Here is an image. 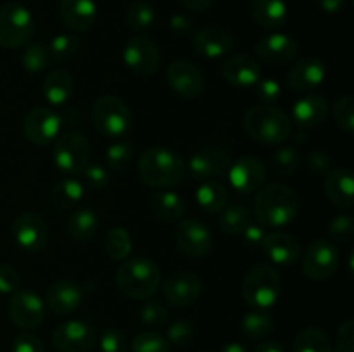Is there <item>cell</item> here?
I'll use <instances>...</instances> for the list:
<instances>
[{
	"label": "cell",
	"instance_id": "cell-1",
	"mask_svg": "<svg viewBox=\"0 0 354 352\" xmlns=\"http://www.w3.org/2000/svg\"><path fill=\"white\" fill-rule=\"evenodd\" d=\"M299 213V197L286 183L261 186L254 199V217L263 228H280L292 223Z\"/></svg>",
	"mask_w": 354,
	"mask_h": 352
},
{
	"label": "cell",
	"instance_id": "cell-2",
	"mask_svg": "<svg viewBox=\"0 0 354 352\" xmlns=\"http://www.w3.org/2000/svg\"><path fill=\"white\" fill-rule=\"evenodd\" d=\"M137 171L142 183L152 188H171L185 176V162L168 147H151L140 154Z\"/></svg>",
	"mask_w": 354,
	"mask_h": 352
},
{
	"label": "cell",
	"instance_id": "cell-3",
	"mask_svg": "<svg viewBox=\"0 0 354 352\" xmlns=\"http://www.w3.org/2000/svg\"><path fill=\"white\" fill-rule=\"evenodd\" d=\"M244 130L259 144L280 145L292 135V121L279 107L261 104L245 113Z\"/></svg>",
	"mask_w": 354,
	"mask_h": 352
},
{
	"label": "cell",
	"instance_id": "cell-4",
	"mask_svg": "<svg viewBox=\"0 0 354 352\" xmlns=\"http://www.w3.org/2000/svg\"><path fill=\"white\" fill-rule=\"evenodd\" d=\"M161 271L147 257H131L121 261L116 271V286L130 299L147 300L158 292Z\"/></svg>",
	"mask_w": 354,
	"mask_h": 352
},
{
	"label": "cell",
	"instance_id": "cell-5",
	"mask_svg": "<svg viewBox=\"0 0 354 352\" xmlns=\"http://www.w3.org/2000/svg\"><path fill=\"white\" fill-rule=\"evenodd\" d=\"M282 293V278L270 264H258L249 269L242 282V297L252 309L266 311L275 306Z\"/></svg>",
	"mask_w": 354,
	"mask_h": 352
},
{
	"label": "cell",
	"instance_id": "cell-6",
	"mask_svg": "<svg viewBox=\"0 0 354 352\" xmlns=\"http://www.w3.org/2000/svg\"><path fill=\"white\" fill-rule=\"evenodd\" d=\"M92 119L97 131L107 138L127 137L133 128V114L130 107L114 95H104L95 100Z\"/></svg>",
	"mask_w": 354,
	"mask_h": 352
},
{
	"label": "cell",
	"instance_id": "cell-7",
	"mask_svg": "<svg viewBox=\"0 0 354 352\" xmlns=\"http://www.w3.org/2000/svg\"><path fill=\"white\" fill-rule=\"evenodd\" d=\"M35 33V21L30 10L16 2L0 6V45L19 48L30 43Z\"/></svg>",
	"mask_w": 354,
	"mask_h": 352
},
{
	"label": "cell",
	"instance_id": "cell-8",
	"mask_svg": "<svg viewBox=\"0 0 354 352\" xmlns=\"http://www.w3.org/2000/svg\"><path fill=\"white\" fill-rule=\"evenodd\" d=\"M54 162L62 173L76 176L90 162V144L85 135L78 131H66L55 138L54 144Z\"/></svg>",
	"mask_w": 354,
	"mask_h": 352
},
{
	"label": "cell",
	"instance_id": "cell-9",
	"mask_svg": "<svg viewBox=\"0 0 354 352\" xmlns=\"http://www.w3.org/2000/svg\"><path fill=\"white\" fill-rule=\"evenodd\" d=\"M339 251L332 242L318 238L308 245L303 254L301 268L310 280L330 278L339 266Z\"/></svg>",
	"mask_w": 354,
	"mask_h": 352
},
{
	"label": "cell",
	"instance_id": "cell-10",
	"mask_svg": "<svg viewBox=\"0 0 354 352\" xmlns=\"http://www.w3.org/2000/svg\"><path fill=\"white\" fill-rule=\"evenodd\" d=\"M175 242L180 251L192 259L204 257L213 248V235L209 228L197 217L180 221L175 230Z\"/></svg>",
	"mask_w": 354,
	"mask_h": 352
},
{
	"label": "cell",
	"instance_id": "cell-11",
	"mask_svg": "<svg viewBox=\"0 0 354 352\" xmlns=\"http://www.w3.org/2000/svg\"><path fill=\"white\" fill-rule=\"evenodd\" d=\"M9 320L21 330H33L44 321L45 302L31 290H16L7 304Z\"/></svg>",
	"mask_w": 354,
	"mask_h": 352
},
{
	"label": "cell",
	"instance_id": "cell-12",
	"mask_svg": "<svg viewBox=\"0 0 354 352\" xmlns=\"http://www.w3.org/2000/svg\"><path fill=\"white\" fill-rule=\"evenodd\" d=\"M166 81L178 97L187 100L199 99L204 92V76L194 62L176 59L166 69Z\"/></svg>",
	"mask_w": 354,
	"mask_h": 352
},
{
	"label": "cell",
	"instance_id": "cell-13",
	"mask_svg": "<svg viewBox=\"0 0 354 352\" xmlns=\"http://www.w3.org/2000/svg\"><path fill=\"white\" fill-rule=\"evenodd\" d=\"M123 61L133 72L140 76L154 75L161 62L159 48L151 38L144 35L131 37L123 48Z\"/></svg>",
	"mask_w": 354,
	"mask_h": 352
},
{
	"label": "cell",
	"instance_id": "cell-14",
	"mask_svg": "<svg viewBox=\"0 0 354 352\" xmlns=\"http://www.w3.org/2000/svg\"><path fill=\"white\" fill-rule=\"evenodd\" d=\"M62 123L59 114L48 107H35L23 121V135L35 145H47L59 137Z\"/></svg>",
	"mask_w": 354,
	"mask_h": 352
},
{
	"label": "cell",
	"instance_id": "cell-15",
	"mask_svg": "<svg viewBox=\"0 0 354 352\" xmlns=\"http://www.w3.org/2000/svg\"><path fill=\"white\" fill-rule=\"evenodd\" d=\"M52 342L59 352H90L95 345V330L85 321H66L55 328Z\"/></svg>",
	"mask_w": 354,
	"mask_h": 352
},
{
	"label": "cell",
	"instance_id": "cell-16",
	"mask_svg": "<svg viewBox=\"0 0 354 352\" xmlns=\"http://www.w3.org/2000/svg\"><path fill=\"white\" fill-rule=\"evenodd\" d=\"M230 154L221 147H206L197 150L189 159V175L197 182L218 179L230 168Z\"/></svg>",
	"mask_w": 354,
	"mask_h": 352
},
{
	"label": "cell",
	"instance_id": "cell-17",
	"mask_svg": "<svg viewBox=\"0 0 354 352\" xmlns=\"http://www.w3.org/2000/svg\"><path fill=\"white\" fill-rule=\"evenodd\" d=\"M12 237L21 248L28 252L44 251L48 242V228L44 217L35 213L19 214L12 221Z\"/></svg>",
	"mask_w": 354,
	"mask_h": 352
},
{
	"label": "cell",
	"instance_id": "cell-18",
	"mask_svg": "<svg viewBox=\"0 0 354 352\" xmlns=\"http://www.w3.org/2000/svg\"><path fill=\"white\" fill-rule=\"evenodd\" d=\"M228 179L237 192H258L261 186H265L266 168L261 159L245 155V157L232 162L230 168H228Z\"/></svg>",
	"mask_w": 354,
	"mask_h": 352
},
{
	"label": "cell",
	"instance_id": "cell-19",
	"mask_svg": "<svg viewBox=\"0 0 354 352\" xmlns=\"http://www.w3.org/2000/svg\"><path fill=\"white\" fill-rule=\"evenodd\" d=\"M203 290L199 276L190 271H176L166 278L162 295L171 306L185 307L196 302Z\"/></svg>",
	"mask_w": 354,
	"mask_h": 352
},
{
	"label": "cell",
	"instance_id": "cell-20",
	"mask_svg": "<svg viewBox=\"0 0 354 352\" xmlns=\"http://www.w3.org/2000/svg\"><path fill=\"white\" fill-rule=\"evenodd\" d=\"M327 68L318 57H303L289 69L287 85L296 93H311L324 83Z\"/></svg>",
	"mask_w": 354,
	"mask_h": 352
},
{
	"label": "cell",
	"instance_id": "cell-21",
	"mask_svg": "<svg viewBox=\"0 0 354 352\" xmlns=\"http://www.w3.org/2000/svg\"><path fill=\"white\" fill-rule=\"evenodd\" d=\"M299 45L292 37L286 33L265 35L256 43V54L265 64L282 66L296 59Z\"/></svg>",
	"mask_w": 354,
	"mask_h": 352
},
{
	"label": "cell",
	"instance_id": "cell-22",
	"mask_svg": "<svg viewBox=\"0 0 354 352\" xmlns=\"http://www.w3.org/2000/svg\"><path fill=\"white\" fill-rule=\"evenodd\" d=\"M83 300L82 286L71 280L54 282L45 292V304L57 316H68L75 313Z\"/></svg>",
	"mask_w": 354,
	"mask_h": 352
},
{
	"label": "cell",
	"instance_id": "cell-23",
	"mask_svg": "<svg viewBox=\"0 0 354 352\" xmlns=\"http://www.w3.org/2000/svg\"><path fill=\"white\" fill-rule=\"evenodd\" d=\"M192 48L196 54L207 59H218L230 54L234 48V37L225 28L207 26L192 37Z\"/></svg>",
	"mask_w": 354,
	"mask_h": 352
},
{
	"label": "cell",
	"instance_id": "cell-24",
	"mask_svg": "<svg viewBox=\"0 0 354 352\" xmlns=\"http://www.w3.org/2000/svg\"><path fill=\"white\" fill-rule=\"evenodd\" d=\"M261 247L266 257L280 266H290L299 261L301 257V242L294 235L286 233V231L266 233Z\"/></svg>",
	"mask_w": 354,
	"mask_h": 352
},
{
	"label": "cell",
	"instance_id": "cell-25",
	"mask_svg": "<svg viewBox=\"0 0 354 352\" xmlns=\"http://www.w3.org/2000/svg\"><path fill=\"white\" fill-rule=\"evenodd\" d=\"M328 102L318 93H304L294 102L292 117L303 130L318 128L325 123L328 116Z\"/></svg>",
	"mask_w": 354,
	"mask_h": 352
},
{
	"label": "cell",
	"instance_id": "cell-26",
	"mask_svg": "<svg viewBox=\"0 0 354 352\" xmlns=\"http://www.w3.org/2000/svg\"><path fill=\"white\" fill-rule=\"evenodd\" d=\"M327 199L339 209L349 211L354 206V178L349 169L339 168L327 173L324 179Z\"/></svg>",
	"mask_w": 354,
	"mask_h": 352
},
{
	"label": "cell",
	"instance_id": "cell-27",
	"mask_svg": "<svg viewBox=\"0 0 354 352\" xmlns=\"http://www.w3.org/2000/svg\"><path fill=\"white\" fill-rule=\"evenodd\" d=\"M221 75L227 79L230 85L239 86V88H245V86H252L259 81L261 78V69H259L258 62L252 57L245 54H235L230 55L227 61L221 66Z\"/></svg>",
	"mask_w": 354,
	"mask_h": 352
},
{
	"label": "cell",
	"instance_id": "cell-28",
	"mask_svg": "<svg viewBox=\"0 0 354 352\" xmlns=\"http://www.w3.org/2000/svg\"><path fill=\"white\" fill-rule=\"evenodd\" d=\"M59 14L69 30L86 31L95 24L97 6L93 0H59Z\"/></svg>",
	"mask_w": 354,
	"mask_h": 352
},
{
	"label": "cell",
	"instance_id": "cell-29",
	"mask_svg": "<svg viewBox=\"0 0 354 352\" xmlns=\"http://www.w3.org/2000/svg\"><path fill=\"white\" fill-rule=\"evenodd\" d=\"M73 83L71 75H69L66 69H52L44 79V85H41V92H44L45 100H47L50 106L61 107L71 99L73 95Z\"/></svg>",
	"mask_w": 354,
	"mask_h": 352
},
{
	"label": "cell",
	"instance_id": "cell-30",
	"mask_svg": "<svg viewBox=\"0 0 354 352\" xmlns=\"http://www.w3.org/2000/svg\"><path fill=\"white\" fill-rule=\"evenodd\" d=\"M251 14L256 23L266 30H277L287 23V6L283 0H252Z\"/></svg>",
	"mask_w": 354,
	"mask_h": 352
},
{
	"label": "cell",
	"instance_id": "cell-31",
	"mask_svg": "<svg viewBox=\"0 0 354 352\" xmlns=\"http://www.w3.org/2000/svg\"><path fill=\"white\" fill-rule=\"evenodd\" d=\"M152 213L166 223H175L183 217L185 213V202L182 197L176 192H169V190H161L156 192L151 199Z\"/></svg>",
	"mask_w": 354,
	"mask_h": 352
},
{
	"label": "cell",
	"instance_id": "cell-32",
	"mask_svg": "<svg viewBox=\"0 0 354 352\" xmlns=\"http://www.w3.org/2000/svg\"><path fill=\"white\" fill-rule=\"evenodd\" d=\"M66 228L76 242H88L99 231V216H97L95 211L82 207L68 217Z\"/></svg>",
	"mask_w": 354,
	"mask_h": 352
},
{
	"label": "cell",
	"instance_id": "cell-33",
	"mask_svg": "<svg viewBox=\"0 0 354 352\" xmlns=\"http://www.w3.org/2000/svg\"><path fill=\"white\" fill-rule=\"evenodd\" d=\"M85 195V186L76 178H64L50 190V202L55 209L68 211L78 206Z\"/></svg>",
	"mask_w": 354,
	"mask_h": 352
},
{
	"label": "cell",
	"instance_id": "cell-34",
	"mask_svg": "<svg viewBox=\"0 0 354 352\" xmlns=\"http://www.w3.org/2000/svg\"><path fill=\"white\" fill-rule=\"evenodd\" d=\"M197 204L203 207L206 213H221L227 207L228 202V190L223 183L218 179H207L203 182V185L196 192Z\"/></svg>",
	"mask_w": 354,
	"mask_h": 352
},
{
	"label": "cell",
	"instance_id": "cell-35",
	"mask_svg": "<svg viewBox=\"0 0 354 352\" xmlns=\"http://www.w3.org/2000/svg\"><path fill=\"white\" fill-rule=\"evenodd\" d=\"M242 331L249 340H263L275 330V320L266 311H249L242 317Z\"/></svg>",
	"mask_w": 354,
	"mask_h": 352
},
{
	"label": "cell",
	"instance_id": "cell-36",
	"mask_svg": "<svg viewBox=\"0 0 354 352\" xmlns=\"http://www.w3.org/2000/svg\"><path fill=\"white\" fill-rule=\"evenodd\" d=\"M294 352H334L330 338L322 328H304L294 340Z\"/></svg>",
	"mask_w": 354,
	"mask_h": 352
},
{
	"label": "cell",
	"instance_id": "cell-37",
	"mask_svg": "<svg viewBox=\"0 0 354 352\" xmlns=\"http://www.w3.org/2000/svg\"><path fill=\"white\" fill-rule=\"evenodd\" d=\"M252 223V213L244 206H227L220 214V228L228 235H242Z\"/></svg>",
	"mask_w": 354,
	"mask_h": 352
},
{
	"label": "cell",
	"instance_id": "cell-38",
	"mask_svg": "<svg viewBox=\"0 0 354 352\" xmlns=\"http://www.w3.org/2000/svg\"><path fill=\"white\" fill-rule=\"evenodd\" d=\"M104 251L113 261H124L131 252V238L124 228H111L104 238Z\"/></svg>",
	"mask_w": 354,
	"mask_h": 352
},
{
	"label": "cell",
	"instance_id": "cell-39",
	"mask_svg": "<svg viewBox=\"0 0 354 352\" xmlns=\"http://www.w3.org/2000/svg\"><path fill=\"white\" fill-rule=\"evenodd\" d=\"M299 166L301 155L292 145H282L272 154V169L280 178H290Z\"/></svg>",
	"mask_w": 354,
	"mask_h": 352
},
{
	"label": "cell",
	"instance_id": "cell-40",
	"mask_svg": "<svg viewBox=\"0 0 354 352\" xmlns=\"http://www.w3.org/2000/svg\"><path fill=\"white\" fill-rule=\"evenodd\" d=\"M52 55L48 50V45L45 43H31L21 54V64L26 71L40 72L50 66Z\"/></svg>",
	"mask_w": 354,
	"mask_h": 352
},
{
	"label": "cell",
	"instance_id": "cell-41",
	"mask_svg": "<svg viewBox=\"0 0 354 352\" xmlns=\"http://www.w3.org/2000/svg\"><path fill=\"white\" fill-rule=\"evenodd\" d=\"M127 23L130 30L137 31V33H144L154 23V9L151 3L144 2V0H137L128 7L127 12Z\"/></svg>",
	"mask_w": 354,
	"mask_h": 352
},
{
	"label": "cell",
	"instance_id": "cell-42",
	"mask_svg": "<svg viewBox=\"0 0 354 352\" xmlns=\"http://www.w3.org/2000/svg\"><path fill=\"white\" fill-rule=\"evenodd\" d=\"M332 116H334L335 124L344 131L346 135H353L354 131V99L351 93H346L337 102L334 104L332 109Z\"/></svg>",
	"mask_w": 354,
	"mask_h": 352
},
{
	"label": "cell",
	"instance_id": "cell-43",
	"mask_svg": "<svg viewBox=\"0 0 354 352\" xmlns=\"http://www.w3.org/2000/svg\"><path fill=\"white\" fill-rule=\"evenodd\" d=\"M80 43L73 35H55L54 38L48 43V50H50L52 61L55 62H66L69 59H73L78 52Z\"/></svg>",
	"mask_w": 354,
	"mask_h": 352
},
{
	"label": "cell",
	"instance_id": "cell-44",
	"mask_svg": "<svg viewBox=\"0 0 354 352\" xmlns=\"http://www.w3.org/2000/svg\"><path fill=\"white\" fill-rule=\"evenodd\" d=\"M133 145L128 141H116L106 150L107 166L114 171H123V169L130 168V164L133 162Z\"/></svg>",
	"mask_w": 354,
	"mask_h": 352
},
{
	"label": "cell",
	"instance_id": "cell-45",
	"mask_svg": "<svg viewBox=\"0 0 354 352\" xmlns=\"http://www.w3.org/2000/svg\"><path fill=\"white\" fill-rule=\"evenodd\" d=\"M133 352H169L171 345L158 331H140L131 344Z\"/></svg>",
	"mask_w": 354,
	"mask_h": 352
},
{
	"label": "cell",
	"instance_id": "cell-46",
	"mask_svg": "<svg viewBox=\"0 0 354 352\" xmlns=\"http://www.w3.org/2000/svg\"><path fill=\"white\" fill-rule=\"evenodd\" d=\"M168 309L162 306L158 300H149L142 306L140 309V321L144 326L158 330V328H165L168 324Z\"/></svg>",
	"mask_w": 354,
	"mask_h": 352
},
{
	"label": "cell",
	"instance_id": "cell-47",
	"mask_svg": "<svg viewBox=\"0 0 354 352\" xmlns=\"http://www.w3.org/2000/svg\"><path fill=\"white\" fill-rule=\"evenodd\" d=\"M328 237L335 242H349L354 237V217L351 214H335L328 223Z\"/></svg>",
	"mask_w": 354,
	"mask_h": 352
},
{
	"label": "cell",
	"instance_id": "cell-48",
	"mask_svg": "<svg viewBox=\"0 0 354 352\" xmlns=\"http://www.w3.org/2000/svg\"><path fill=\"white\" fill-rule=\"evenodd\" d=\"M194 333H196V330H194L190 321L178 320L168 326L166 340L169 342V345H175V347H185V345L192 342Z\"/></svg>",
	"mask_w": 354,
	"mask_h": 352
},
{
	"label": "cell",
	"instance_id": "cell-49",
	"mask_svg": "<svg viewBox=\"0 0 354 352\" xmlns=\"http://www.w3.org/2000/svg\"><path fill=\"white\" fill-rule=\"evenodd\" d=\"M102 352H128V340L118 328H106L99 338Z\"/></svg>",
	"mask_w": 354,
	"mask_h": 352
},
{
	"label": "cell",
	"instance_id": "cell-50",
	"mask_svg": "<svg viewBox=\"0 0 354 352\" xmlns=\"http://www.w3.org/2000/svg\"><path fill=\"white\" fill-rule=\"evenodd\" d=\"M256 97L261 100L263 104H275L277 100L282 97V86L280 83L277 81L275 78H265V79H259L256 83Z\"/></svg>",
	"mask_w": 354,
	"mask_h": 352
},
{
	"label": "cell",
	"instance_id": "cell-51",
	"mask_svg": "<svg viewBox=\"0 0 354 352\" xmlns=\"http://www.w3.org/2000/svg\"><path fill=\"white\" fill-rule=\"evenodd\" d=\"M83 179H85V185L88 188L102 190L109 183V175H107L106 168H102V166L88 164L83 169Z\"/></svg>",
	"mask_w": 354,
	"mask_h": 352
},
{
	"label": "cell",
	"instance_id": "cell-52",
	"mask_svg": "<svg viewBox=\"0 0 354 352\" xmlns=\"http://www.w3.org/2000/svg\"><path fill=\"white\" fill-rule=\"evenodd\" d=\"M10 352H44V344L37 335L23 331L12 340Z\"/></svg>",
	"mask_w": 354,
	"mask_h": 352
},
{
	"label": "cell",
	"instance_id": "cell-53",
	"mask_svg": "<svg viewBox=\"0 0 354 352\" xmlns=\"http://www.w3.org/2000/svg\"><path fill=\"white\" fill-rule=\"evenodd\" d=\"M21 286V275L14 266H0V293H14Z\"/></svg>",
	"mask_w": 354,
	"mask_h": 352
},
{
	"label": "cell",
	"instance_id": "cell-54",
	"mask_svg": "<svg viewBox=\"0 0 354 352\" xmlns=\"http://www.w3.org/2000/svg\"><path fill=\"white\" fill-rule=\"evenodd\" d=\"M334 352H354V321L346 320L337 330Z\"/></svg>",
	"mask_w": 354,
	"mask_h": 352
},
{
	"label": "cell",
	"instance_id": "cell-55",
	"mask_svg": "<svg viewBox=\"0 0 354 352\" xmlns=\"http://www.w3.org/2000/svg\"><path fill=\"white\" fill-rule=\"evenodd\" d=\"M332 164V159L330 155L327 154L325 150H313L308 154V159H306V166L310 171L313 173H325L328 168H330Z\"/></svg>",
	"mask_w": 354,
	"mask_h": 352
},
{
	"label": "cell",
	"instance_id": "cell-56",
	"mask_svg": "<svg viewBox=\"0 0 354 352\" xmlns=\"http://www.w3.org/2000/svg\"><path fill=\"white\" fill-rule=\"evenodd\" d=\"M266 237V231L263 226H258V224H249L244 231H242V240L249 245V247H261L263 240Z\"/></svg>",
	"mask_w": 354,
	"mask_h": 352
},
{
	"label": "cell",
	"instance_id": "cell-57",
	"mask_svg": "<svg viewBox=\"0 0 354 352\" xmlns=\"http://www.w3.org/2000/svg\"><path fill=\"white\" fill-rule=\"evenodd\" d=\"M169 30L176 35H189L192 31V21L182 14H175L169 17Z\"/></svg>",
	"mask_w": 354,
	"mask_h": 352
},
{
	"label": "cell",
	"instance_id": "cell-58",
	"mask_svg": "<svg viewBox=\"0 0 354 352\" xmlns=\"http://www.w3.org/2000/svg\"><path fill=\"white\" fill-rule=\"evenodd\" d=\"M180 2H182L187 9L192 10V12H206V10H209L211 7H213V3L216 2V0H180Z\"/></svg>",
	"mask_w": 354,
	"mask_h": 352
},
{
	"label": "cell",
	"instance_id": "cell-59",
	"mask_svg": "<svg viewBox=\"0 0 354 352\" xmlns=\"http://www.w3.org/2000/svg\"><path fill=\"white\" fill-rule=\"evenodd\" d=\"M59 114V119L64 126H69V124H75L80 121V110L73 109V107H64Z\"/></svg>",
	"mask_w": 354,
	"mask_h": 352
},
{
	"label": "cell",
	"instance_id": "cell-60",
	"mask_svg": "<svg viewBox=\"0 0 354 352\" xmlns=\"http://www.w3.org/2000/svg\"><path fill=\"white\" fill-rule=\"evenodd\" d=\"M346 0H318V6L322 7V10L328 14H335L339 10H342Z\"/></svg>",
	"mask_w": 354,
	"mask_h": 352
},
{
	"label": "cell",
	"instance_id": "cell-61",
	"mask_svg": "<svg viewBox=\"0 0 354 352\" xmlns=\"http://www.w3.org/2000/svg\"><path fill=\"white\" fill-rule=\"evenodd\" d=\"M254 352H283L282 345L275 340H265L256 347Z\"/></svg>",
	"mask_w": 354,
	"mask_h": 352
},
{
	"label": "cell",
	"instance_id": "cell-62",
	"mask_svg": "<svg viewBox=\"0 0 354 352\" xmlns=\"http://www.w3.org/2000/svg\"><path fill=\"white\" fill-rule=\"evenodd\" d=\"M220 352H248V349L242 344H239V342H230V344L223 345L220 349Z\"/></svg>",
	"mask_w": 354,
	"mask_h": 352
},
{
	"label": "cell",
	"instance_id": "cell-63",
	"mask_svg": "<svg viewBox=\"0 0 354 352\" xmlns=\"http://www.w3.org/2000/svg\"><path fill=\"white\" fill-rule=\"evenodd\" d=\"M294 140H296L297 144H304V141H306V133H304V130L297 131L296 137H294Z\"/></svg>",
	"mask_w": 354,
	"mask_h": 352
}]
</instances>
